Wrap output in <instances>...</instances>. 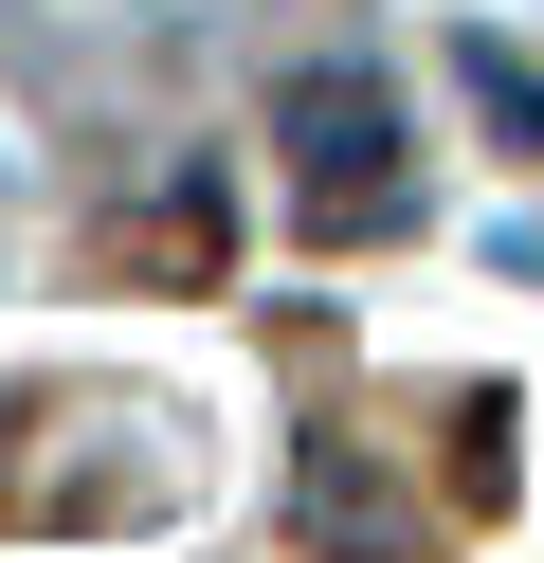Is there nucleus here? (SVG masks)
<instances>
[{"mask_svg":"<svg viewBox=\"0 0 544 563\" xmlns=\"http://www.w3.org/2000/svg\"><path fill=\"white\" fill-rule=\"evenodd\" d=\"M454 91H471V110L508 128V146H544V74H526V55L490 37V19H471V37H454Z\"/></svg>","mask_w":544,"mask_h":563,"instance_id":"obj_2","label":"nucleus"},{"mask_svg":"<svg viewBox=\"0 0 544 563\" xmlns=\"http://www.w3.org/2000/svg\"><path fill=\"white\" fill-rule=\"evenodd\" d=\"M127 273H218V183H164L127 219Z\"/></svg>","mask_w":544,"mask_h":563,"instance_id":"obj_3","label":"nucleus"},{"mask_svg":"<svg viewBox=\"0 0 544 563\" xmlns=\"http://www.w3.org/2000/svg\"><path fill=\"white\" fill-rule=\"evenodd\" d=\"M309 509H326V545H363V563H399V490L363 473V454H326V473H309Z\"/></svg>","mask_w":544,"mask_h":563,"instance_id":"obj_4","label":"nucleus"},{"mask_svg":"<svg viewBox=\"0 0 544 563\" xmlns=\"http://www.w3.org/2000/svg\"><path fill=\"white\" fill-rule=\"evenodd\" d=\"M273 146H290L309 236H381L399 200H418V164H399V91H381V74H290V91H273Z\"/></svg>","mask_w":544,"mask_h":563,"instance_id":"obj_1","label":"nucleus"}]
</instances>
